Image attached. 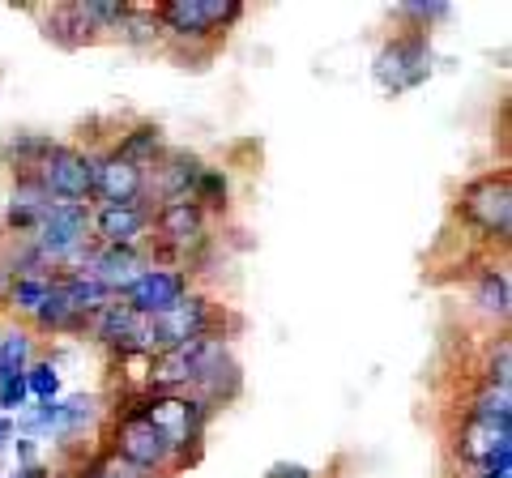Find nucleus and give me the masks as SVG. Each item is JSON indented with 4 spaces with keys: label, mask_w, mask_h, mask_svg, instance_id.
Instances as JSON below:
<instances>
[{
    "label": "nucleus",
    "mask_w": 512,
    "mask_h": 478,
    "mask_svg": "<svg viewBox=\"0 0 512 478\" xmlns=\"http://www.w3.org/2000/svg\"><path fill=\"white\" fill-rule=\"evenodd\" d=\"M133 414H141V419L171 444V453H180V457L201 440V427H205V406L197 397H175V393L150 397V402L137 406Z\"/></svg>",
    "instance_id": "1"
},
{
    "label": "nucleus",
    "mask_w": 512,
    "mask_h": 478,
    "mask_svg": "<svg viewBox=\"0 0 512 478\" xmlns=\"http://www.w3.org/2000/svg\"><path fill=\"white\" fill-rule=\"evenodd\" d=\"M35 184L47 197H60L64 205H82L94 193V163L82 150L69 146H47V154L35 167Z\"/></svg>",
    "instance_id": "2"
},
{
    "label": "nucleus",
    "mask_w": 512,
    "mask_h": 478,
    "mask_svg": "<svg viewBox=\"0 0 512 478\" xmlns=\"http://www.w3.org/2000/svg\"><path fill=\"white\" fill-rule=\"evenodd\" d=\"M431 77V47L423 35H406V39H393L380 47L376 56V82L389 90V94H402L423 86Z\"/></svg>",
    "instance_id": "3"
},
{
    "label": "nucleus",
    "mask_w": 512,
    "mask_h": 478,
    "mask_svg": "<svg viewBox=\"0 0 512 478\" xmlns=\"http://www.w3.org/2000/svg\"><path fill=\"white\" fill-rule=\"evenodd\" d=\"M218 355H227V346L214 342V338H197V342H184V346H171L163 350L154 363H150V385L154 389H180V385H197V376L210 368Z\"/></svg>",
    "instance_id": "4"
},
{
    "label": "nucleus",
    "mask_w": 512,
    "mask_h": 478,
    "mask_svg": "<svg viewBox=\"0 0 512 478\" xmlns=\"http://www.w3.org/2000/svg\"><path fill=\"white\" fill-rule=\"evenodd\" d=\"M239 5H222V0H171V5L158 9V18L171 35L180 39H205V35H218L222 26H231L239 18Z\"/></svg>",
    "instance_id": "5"
},
{
    "label": "nucleus",
    "mask_w": 512,
    "mask_h": 478,
    "mask_svg": "<svg viewBox=\"0 0 512 478\" xmlns=\"http://www.w3.org/2000/svg\"><path fill=\"white\" fill-rule=\"evenodd\" d=\"M461 210L474 222L483 235L491 239H504L508 235V222H512V193H508V175H487L466 188L461 197Z\"/></svg>",
    "instance_id": "6"
},
{
    "label": "nucleus",
    "mask_w": 512,
    "mask_h": 478,
    "mask_svg": "<svg viewBox=\"0 0 512 478\" xmlns=\"http://www.w3.org/2000/svg\"><path fill=\"white\" fill-rule=\"evenodd\" d=\"M210 321H214L210 299L184 295L171 312H163V316H154V321H150V346L171 350V346L197 342V338H205V333H210Z\"/></svg>",
    "instance_id": "7"
},
{
    "label": "nucleus",
    "mask_w": 512,
    "mask_h": 478,
    "mask_svg": "<svg viewBox=\"0 0 512 478\" xmlns=\"http://www.w3.org/2000/svg\"><path fill=\"white\" fill-rule=\"evenodd\" d=\"M86 227H90V214L86 205H64V201H52L39 218V252L43 257H69L86 244Z\"/></svg>",
    "instance_id": "8"
},
{
    "label": "nucleus",
    "mask_w": 512,
    "mask_h": 478,
    "mask_svg": "<svg viewBox=\"0 0 512 478\" xmlns=\"http://www.w3.org/2000/svg\"><path fill=\"white\" fill-rule=\"evenodd\" d=\"M184 295H188V278L184 274H175V269H141V278L124 291V304L133 308L137 316L154 321V316L171 312Z\"/></svg>",
    "instance_id": "9"
},
{
    "label": "nucleus",
    "mask_w": 512,
    "mask_h": 478,
    "mask_svg": "<svg viewBox=\"0 0 512 478\" xmlns=\"http://www.w3.org/2000/svg\"><path fill=\"white\" fill-rule=\"evenodd\" d=\"M94 193L107 205H133L146 193V171L137 163H128L124 154H107L94 163Z\"/></svg>",
    "instance_id": "10"
},
{
    "label": "nucleus",
    "mask_w": 512,
    "mask_h": 478,
    "mask_svg": "<svg viewBox=\"0 0 512 478\" xmlns=\"http://www.w3.org/2000/svg\"><path fill=\"white\" fill-rule=\"evenodd\" d=\"M116 453H120L124 461H133L137 470H146V474H150V470H163L167 461L175 457L171 444L158 436L154 427L141 419V414H128V419L120 423V449H116Z\"/></svg>",
    "instance_id": "11"
},
{
    "label": "nucleus",
    "mask_w": 512,
    "mask_h": 478,
    "mask_svg": "<svg viewBox=\"0 0 512 478\" xmlns=\"http://www.w3.org/2000/svg\"><path fill=\"white\" fill-rule=\"evenodd\" d=\"M457 453L474 461V466H487L491 457L500 453H512V423H500V419H466L457 436Z\"/></svg>",
    "instance_id": "12"
},
{
    "label": "nucleus",
    "mask_w": 512,
    "mask_h": 478,
    "mask_svg": "<svg viewBox=\"0 0 512 478\" xmlns=\"http://www.w3.org/2000/svg\"><path fill=\"white\" fill-rule=\"evenodd\" d=\"M146 222L150 214L141 210V205H103L99 218H94V231H99L103 239V248H133L141 231H146Z\"/></svg>",
    "instance_id": "13"
},
{
    "label": "nucleus",
    "mask_w": 512,
    "mask_h": 478,
    "mask_svg": "<svg viewBox=\"0 0 512 478\" xmlns=\"http://www.w3.org/2000/svg\"><path fill=\"white\" fill-rule=\"evenodd\" d=\"M158 235L167 239L171 248H192L201 244L205 235V210L197 201H167L163 210H158Z\"/></svg>",
    "instance_id": "14"
},
{
    "label": "nucleus",
    "mask_w": 512,
    "mask_h": 478,
    "mask_svg": "<svg viewBox=\"0 0 512 478\" xmlns=\"http://www.w3.org/2000/svg\"><path fill=\"white\" fill-rule=\"evenodd\" d=\"M99 338L107 346L141 350V346H150V321H146V316H137L128 304H107L99 312Z\"/></svg>",
    "instance_id": "15"
},
{
    "label": "nucleus",
    "mask_w": 512,
    "mask_h": 478,
    "mask_svg": "<svg viewBox=\"0 0 512 478\" xmlns=\"http://www.w3.org/2000/svg\"><path fill=\"white\" fill-rule=\"evenodd\" d=\"M90 278H99L107 291H128L141 278V257L133 248H103L90 265Z\"/></svg>",
    "instance_id": "16"
},
{
    "label": "nucleus",
    "mask_w": 512,
    "mask_h": 478,
    "mask_svg": "<svg viewBox=\"0 0 512 478\" xmlns=\"http://www.w3.org/2000/svg\"><path fill=\"white\" fill-rule=\"evenodd\" d=\"M56 286L64 291V299H69V308L77 312V321H82V316H99L111 304V291L90 274H73V278H64Z\"/></svg>",
    "instance_id": "17"
},
{
    "label": "nucleus",
    "mask_w": 512,
    "mask_h": 478,
    "mask_svg": "<svg viewBox=\"0 0 512 478\" xmlns=\"http://www.w3.org/2000/svg\"><path fill=\"white\" fill-rule=\"evenodd\" d=\"M197 389H201V397H197L201 406H205V402H218V397L227 402V397H235V393H239V368H235V363H231L227 355H218V359L210 363V368H205V372L197 376Z\"/></svg>",
    "instance_id": "18"
},
{
    "label": "nucleus",
    "mask_w": 512,
    "mask_h": 478,
    "mask_svg": "<svg viewBox=\"0 0 512 478\" xmlns=\"http://www.w3.org/2000/svg\"><path fill=\"white\" fill-rule=\"evenodd\" d=\"M47 205H52V197H47L35 180H22L18 193H13V205H9V227H18V231L39 227V218H43Z\"/></svg>",
    "instance_id": "19"
},
{
    "label": "nucleus",
    "mask_w": 512,
    "mask_h": 478,
    "mask_svg": "<svg viewBox=\"0 0 512 478\" xmlns=\"http://www.w3.org/2000/svg\"><path fill=\"white\" fill-rule=\"evenodd\" d=\"M474 304L487 316H508V278L495 274V269H483L474 282Z\"/></svg>",
    "instance_id": "20"
},
{
    "label": "nucleus",
    "mask_w": 512,
    "mask_h": 478,
    "mask_svg": "<svg viewBox=\"0 0 512 478\" xmlns=\"http://www.w3.org/2000/svg\"><path fill=\"white\" fill-rule=\"evenodd\" d=\"M35 316H39L43 329H69V325H77V312L69 308V299H64V291H60L56 282H52V291H47L43 308H39Z\"/></svg>",
    "instance_id": "21"
},
{
    "label": "nucleus",
    "mask_w": 512,
    "mask_h": 478,
    "mask_svg": "<svg viewBox=\"0 0 512 478\" xmlns=\"http://www.w3.org/2000/svg\"><path fill=\"white\" fill-rule=\"evenodd\" d=\"M26 363H30V338L18 329L0 342V376H22Z\"/></svg>",
    "instance_id": "22"
},
{
    "label": "nucleus",
    "mask_w": 512,
    "mask_h": 478,
    "mask_svg": "<svg viewBox=\"0 0 512 478\" xmlns=\"http://www.w3.org/2000/svg\"><path fill=\"white\" fill-rule=\"evenodd\" d=\"M474 419H500V423H512V406H508V389L500 385H487L483 393L474 397Z\"/></svg>",
    "instance_id": "23"
},
{
    "label": "nucleus",
    "mask_w": 512,
    "mask_h": 478,
    "mask_svg": "<svg viewBox=\"0 0 512 478\" xmlns=\"http://www.w3.org/2000/svg\"><path fill=\"white\" fill-rule=\"evenodd\" d=\"M47 291H52V282L30 274V278H18V282H13V291H9V295H13V304H18V308L39 312V308H43V299H47Z\"/></svg>",
    "instance_id": "24"
},
{
    "label": "nucleus",
    "mask_w": 512,
    "mask_h": 478,
    "mask_svg": "<svg viewBox=\"0 0 512 478\" xmlns=\"http://www.w3.org/2000/svg\"><path fill=\"white\" fill-rule=\"evenodd\" d=\"M192 201H197V205L205 201V205H214V210H218V205L227 201V175L205 167V171L197 175V188H192Z\"/></svg>",
    "instance_id": "25"
},
{
    "label": "nucleus",
    "mask_w": 512,
    "mask_h": 478,
    "mask_svg": "<svg viewBox=\"0 0 512 478\" xmlns=\"http://www.w3.org/2000/svg\"><path fill=\"white\" fill-rule=\"evenodd\" d=\"M82 478H150V474H146V470H137L133 461H124L120 453H107V457L94 461V466H90Z\"/></svg>",
    "instance_id": "26"
},
{
    "label": "nucleus",
    "mask_w": 512,
    "mask_h": 478,
    "mask_svg": "<svg viewBox=\"0 0 512 478\" xmlns=\"http://www.w3.org/2000/svg\"><path fill=\"white\" fill-rule=\"evenodd\" d=\"M116 154H124L128 163H137V167H141V158H146V154H158V129H150V124H141V129L128 133V141H124V146H120Z\"/></svg>",
    "instance_id": "27"
},
{
    "label": "nucleus",
    "mask_w": 512,
    "mask_h": 478,
    "mask_svg": "<svg viewBox=\"0 0 512 478\" xmlns=\"http://www.w3.org/2000/svg\"><path fill=\"white\" fill-rule=\"evenodd\" d=\"M26 393L43 397V402H56V393H60V376H56L52 363H35V368L26 372Z\"/></svg>",
    "instance_id": "28"
},
{
    "label": "nucleus",
    "mask_w": 512,
    "mask_h": 478,
    "mask_svg": "<svg viewBox=\"0 0 512 478\" xmlns=\"http://www.w3.org/2000/svg\"><path fill=\"white\" fill-rule=\"evenodd\" d=\"M26 402V372L22 376H0V406L18 410Z\"/></svg>",
    "instance_id": "29"
},
{
    "label": "nucleus",
    "mask_w": 512,
    "mask_h": 478,
    "mask_svg": "<svg viewBox=\"0 0 512 478\" xmlns=\"http://www.w3.org/2000/svg\"><path fill=\"white\" fill-rule=\"evenodd\" d=\"M508 359H512V346L508 342H500V346H495V355H491V380H487V385H500V389H508Z\"/></svg>",
    "instance_id": "30"
},
{
    "label": "nucleus",
    "mask_w": 512,
    "mask_h": 478,
    "mask_svg": "<svg viewBox=\"0 0 512 478\" xmlns=\"http://www.w3.org/2000/svg\"><path fill=\"white\" fill-rule=\"evenodd\" d=\"M274 478H308V470H303V466H278Z\"/></svg>",
    "instance_id": "31"
},
{
    "label": "nucleus",
    "mask_w": 512,
    "mask_h": 478,
    "mask_svg": "<svg viewBox=\"0 0 512 478\" xmlns=\"http://www.w3.org/2000/svg\"><path fill=\"white\" fill-rule=\"evenodd\" d=\"M9 436H13V423L5 419V414H0V449H5V444H9Z\"/></svg>",
    "instance_id": "32"
}]
</instances>
